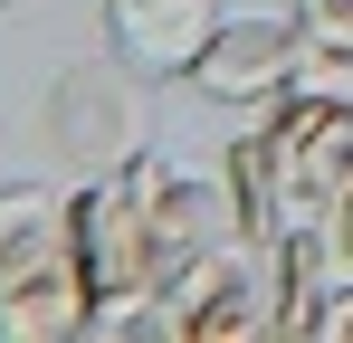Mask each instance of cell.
<instances>
[{"label": "cell", "mask_w": 353, "mask_h": 343, "mask_svg": "<svg viewBox=\"0 0 353 343\" xmlns=\"http://www.w3.org/2000/svg\"><path fill=\"white\" fill-rule=\"evenodd\" d=\"M268 124V153H277V210L287 220H325V200H334V181L353 172V105H325V96H277V105H258Z\"/></svg>", "instance_id": "277c9868"}, {"label": "cell", "mask_w": 353, "mask_h": 343, "mask_svg": "<svg viewBox=\"0 0 353 343\" xmlns=\"http://www.w3.org/2000/svg\"><path fill=\"white\" fill-rule=\"evenodd\" d=\"M191 86H201L210 105H230V114L277 105L296 86V10L287 19H220V39H210V57L191 67Z\"/></svg>", "instance_id": "5b68a950"}, {"label": "cell", "mask_w": 353, "mask_h": 343, "mask_svg": "<svg viewBox=\"0 0 353 343\" xmlns=\"http://www.w3.org/2000/svg\"><path fill=\"white\" fill-rule=\"evenodd\" d=\"M315 238H325V258H334V286H353V172L334 181V200H325Z\"/></svg>", "instance_id": "8fae6325"}, {"label": "cell", "mask_w": 353, "mask_h": 343, "mask_svg": "<svg viewBox=\"0 0 353 343\" xmlns=\"http://www.w3.org/2000/svg\"><path fill=\"white\" fill-rule=\"evenodd\" d=\"M86 324H96V286H86L77 248L0 286V343H77Z\"/></svg>", "instance_id": "52a82bcc"}, {"label": "cell", "mask_w": 353, "mask_h": 343, "mask_svg": "<svg viewBox=\"0 0 353 343\" xmlns=\"http://www.w3.org/2000/svg\"><path fill=\"white\" fill-rule=\"evenodd\" d=\"M315 343H353V286H334V295H325V324H315Z\"/></svg>", "instance_id": "4fadbf2b"}, {"label": "cell", "mask_w": 353, "mask_h": 343, "mask_svg": "<svg viewBox=\"0 0 353 343\" xmlns=\"http://www.w3.org/2000/svg\"><path fill=\"white\" fill-rule=\"evenodd\" d=\"M0 10H10V0H0Z\"/></svg>", "instance_id": "5bb4252c"}, {"label": "cell", "mask_w": 353, "mask_h": 343, "mask_svg": "<svg viewBox=\"0 0 353 343\" xmlns=\"http://www.w3.org/2000/svg\"><path fill=\"white\" fill-rule=\"evenodd\" d=\"M39 134L58 153L67 181H96L143 153V96H134V67L124 57H67L48 76V105H39Z\"/></svg>", "instance_id": "3957f363"}, {"label": "cell", "mask_w": 353, "mask_h": 343, "mask_svg": "<svg viewBox=\"0 0 353 343\" xmlns=\"http://www.w3.org/2000/svg\"><path fill=\"white\" fill-rule=\"evenodd\" d=\"M163 181H172L163 153H134V163L77 181V258H86L96 305L105 295H163V238H153Z\"/></svg>", "instance_id": "6da1fadb"}, {"label": "cell", "mask_w": 353, "mask_h": 343, "mask_svg": "<svg viewBox=\"0 0 353 343\" xmlns=\"http://www.w3.org/2000/svg\"><path fill=\"white\" fill-rule=\"evenodd\" d=\"M220 191H230L239 238H277V229H287V210H277V153H268V124H258V114L239 124V143L220 153Z\"/></svg>", "instance_id": "9c48e42d"}, {"label": "cell", "mask_w": 353, "mask_h": 343, "mask_svg": "<svg viewBox=\"0 0 353 343\" xmlns=\"http://www.w3.org/2000/svg\"><path fill=\"white\" fill-rule=\"evenodd\" d=\"M77 248V181H10L0 191V286Z\"/></svg>", "instance_id": "ba28073f"}, {"label": "cell", "mask_w": 353, "mask_h": 343, "mask_svg": "<svg viewBox=\"0 0 353 343\" xmlns=\"http://www.w3.org/2000/svg\"><path fill=\"white\" fill-rule=\"evenodd\" d=\"M268 334H287L277 238H230L163 286V343H268Z\"/></svg>", "instance_id": "7a4b0ae2"}, {"label": "cell", "mask_w": 353, "mask_h": 343, "mask_svg": "<svg viewBox=\"0 0 353 343\" xmlns=\"http://www.w3.org/2000/svg\"><path fill=\"white\" fill-rule=\"evenodd\" d=\"M296 96L353 105V39L344 29H296Z\"/></svg>", "instance_id": "30bf717a"}, {"label": "cell", "mask_w": 353, "mask_h": 343, "mask_svg": "<svg viewBox=\"0 0 353 343\" xmlns=\"http://www.w3.org/2000/svg\"><path fill=\"white\" fill-rule=\"evenodd\" d=\"M230 0H105V48L134 76H191L220 39Z\"/></svg>", "instance_id": "8992f818"}, {"label": "cell", "mask_w": 353, "mask_h": 343, "mask_svg": "<svg viewBox=\"0 0 353 343\" xmlns=\"http://www.w3.org/2000/svg\"><path fill=\"white\" fill-rule=\"evenodd\" d=\"M296 29H344L353 39V0H296Z\"/></svg>", "instance_id": "7c38bea8"}]
</instances>
